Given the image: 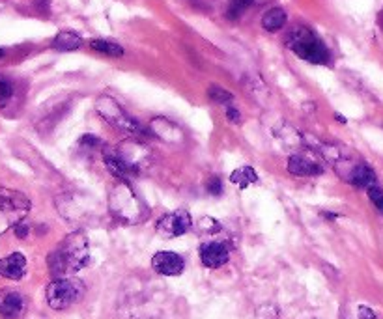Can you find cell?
Returning <instances> with one entry per match:
<instances>
[{
	"label": "cell",
	"mask_w": 383,
	"mask_h": 319,
	"mask_svg": "<svg viewBox=\"0 0 383 319\" xmlns=\"http://www.w3.org/2000/svg\"><path fill=\"white\" fill-rule=\"evenodd\" d=\"M286 25V11L283 8H271L262 16V27L268 32H278L283 30Z\"/></svg>",
	"instance_id": "cell-14"
},
{
	"label": "cell",
	"mask_w": 383,
	"mask_h": 319,
	"mask_svg": "<svg viewBox=\"0 0 383 319\" xmlns=\"http://www.w3.org/2000/svg\"><path fill=\"white\" fill-rule=\"evenodd\" d=\"M230 258V251L223 241H206L200 246V260L210 269H219Z\"/></svg>",
	"instance_id": "cell-9"
},
{
	"label": "cell",
	"mask_w": 383,
	"mask_h": 319,
	"mask_svg": "<svg viewBox=\"0 0 383 319\" xmlns=\"http://www.w3.org/2000/svg\"><path fill=\"white\" fill-rule=\"evenodd\" d=\"M314 319H316V318H314Z\"/></svg>",
	"instance_id": "cell-28"
},
{
	"label": "cell",
	"mask_w": 383,
	"mask_h": 319,
	"mask_svg": "<svg viewBox=\"0 0 383 319\" xmlns=\"http://www.w3.org/2000/svg\"><path fill=\"white\" fill-rule=\"evenodd\" d=\"M27 312V299L25 295L13 289L0 293V318L19 319Z\"/></svg>",
	"instance_id": "cell-10"
},
{
	"label": "cell",
	"mask_w": 383,
	"mask_h": 319,
	"mask_svg": "<svg viewBox=\"0 0 383 319\" xmlns=\"http://www.w3.org/2000/svg\"><path fill=\"white\" fill-rule=\"evenodd\" d=\"M90 245L83 231L69 234L47 258L49 271L54 278L71 277L88 265Z\"/></svg>",
	"instance_id": "cell-1"
},
{
	"label": "cell",
	"mask_w": 383,
	"mask_h": 319,
	"mask_svg": "<svg viewBox=\"0 0 383 319\" xmlns=\"http://www.w3.org/2000/svg\"><path fill=\"white\" fill-rule=\"evenodd\" d=\"M208 95H210L211 100L216 101V103H220V105H226V103H230V101L234 100L228 90L217 88V86H211L210 94H208Z\"/></svg>",
	"instance_id": "cell-20"
},
{
	"label": "cell",
	"mask_w": 383,
	"mask_h": 319,
	"mask_svg": "<svg viewBox=\"0 0 383 319\" xmlns=\"http://www.w3.org/2000/svg\"><path fill=\"white\" fill-rule=\"evenodd\" d=\"M336 167H344V172H341V176L346 179L348 183L355 185V187L368 188L376 183V174L372 172V168L363 164V162H350L342 159L341 162H336Z\"/></svg>",
	"instance_id": "cell-8"
},
{
	"label": "cell",
	"mask_w": 383,
	"mask_h": 319,
	"mask_svg": "<svg viewBox=\"0 0 383 319\" xmlns=\"http://www.w3.org/2000/svg\"><path fill=\"white\" fill-rule=\"evenodd\" d=\"M191 226H193L191 215L185 210H178L172 211V213L163 215V217L158 220L155 230H158L159 236L172 239V237H179L187 234V231L191 230Z\"/></svg>",
	"instance_id": "cell-7"
},
{
	"label": "cell",
	"mask_w": 383,
	"mask_h": 319,
	"mask_svg": "<svg viewBox=\"0 0 383 319\" xmlns=\"http://www.w3.org/2000/svg\"><path fill=\"white\" fill-rule=\"evenodd\" d=\"M83 45V37L77 32H60L53 40V49L57 51H77Z\"/></svg>",
	"instance_id": "cell-15"
},
{
	"label": "cell",
	"mask_w": 383,
	"mask_h": 319,
	"mask_svg": "<svg viewBox=\"0 0 383 319\" xmlns=\"http://www.w3.org/2000/svg\"><path fill=\"white\" fill-rule=\"evenodd\" d=\"M27 272V258L21 252H13L0 260V275L10 280H21Z\"/></svg>",
	"instance_id": "cell-13"
},
{
	"label": "cell",
	"mask_w": 383,
	"mask_h": 319,
	"mask_svg": "<svg viewBox=\"0 0 383 319\" xmlns=\"http://www.w3.org/2000/svg\"><path fill=\"white\" fill-rule=\"evenodd\" d=\"M258 319H278V310L271 304H266L258 310Z\"/></svg>",
	"instance_id": "cell-23"
},
{
	"label": "cell",
	"mask_w": 383,
	"mask_h": 319,
	"mask_svg": "<svg viewBox=\"0 0 383 319\" xmlns=\"http://www.w3.org/2000/svg\"><path fill=\"white\" fill-rule=\"evenodd\" d=\"M206 188H208V193L213 194V196H220V194H223V179L213 176V178L208 179Z\"/></svg>",
	"instance_id": "cell-22"
},
{
	"label": "cell",
	"mask_w": 383,
	"mask_h": 319,
	"mask_svg": "<svg viewBox=\"0 0 383 319\" xmlns=\"http://www.w3.org/2000/svg\"><path fill=\"white\" fill-rule=\"evenodd\" d=\"M84 293H86V288H84L83 280L64 277L54 278L53 282L49 284L45 297H47V304L53 310H66L83 301Z\"/></svg>",
	"instance_id": "cell-6"
},
{
	"label": "cell",
	"mask_w": 383,
	"mask_h": 319,
	"mask_svg": "<svg viewBox=\"0 0 383 319\" xmlns=\"http://www.w3.org/2000/svg\"><path fill=\"white\" fill-rule=\"evenodd\" d=\"M152 267L155 272L165 275V277H178L185 269L184 258L176 254V252H158L152 260Z\"/></svg>",
	"instance_id": "cell-11"
},
{
	"label": "cell",
	"mask_w": 383,
	"mask_h": 319,
	"mask_svg": "<svg viewBox=\"0 0 383 319\" xmlns=\"http://www.w3.org/2000/svg\"><path fill=\"white\" fill-rule=\"evenodd\" d=\"M288 172L294 174V176H300V178H312V176L324 174V168L314 159H310L309 155L295 153L288 159Z\"/></svg>",
	"instance_id": "cell-12"
},
{
	"label": "cell",
	"mask_w": 383,
	"mask_h": 319,
	"mask_svg": "<svg viewBox=\"0 0 383 319\" xmlns=\"http://www.w3.org/2000/svg\"><path fill=\"white\" fill-rule=\"evenodd\" d=\"M368 198H370V202H372L374 205H376V210L379 211V213L383 215V191L379 187H376V185H372V187H368Z\"/></svg>",
	"instance_id": "cell-21"
},
{
	"label": "cell",
	"mask_w": 383,
	"mask_h": 319,
	"mask_svg": "<svg viewBox=\"0 0 383 319\" xmlns=\"http://www.w3.org/2000/svg\"><path fill=\"white\" fill-rule=\"evenodd\" d=\"M81 144H84V146H90V148H100L101 146L100 138L94 135H84L83 138H81Z\"/></svg>",
	"instance_id": "cell-24"
},
{
	"label": "cell",
	"mask_w": 383,
	"mask_h": 319,
	"mask_svg": "<svg viewBox=\"0 0 383 319\" xmlns=\"http://www.w3.org/2000/svg\"><path fill=\"white\" fill-rule=\"evenodd\" d=\"M109 210L116 219L126 224H139L150 215L148 207L127 181L120 179L109 194Z\"/></svg>",
	"instance_id": "cell-2"
},
{
	"label": "cell",
	"mask_w": 383,
	"mask_h": 319,
	"mask_svg": "<svg viewBox=\"0 0 383 319\" xmlns=\"http://www.w3.org/2000/svg\"><path fill=\"white\" fill-rule=\"evenodd\" d=\"M13 92H16L13 83L10 79H6V77H0V109H4L10 103L11 97H13Z\"/></svg>",
	"instance_id": "cell-19"
},
{
	"label": "cell",
	"mask_w": 383,
	"mask_h": 319,
	"mask_svg": "<svg viewBox=\"0 0 383 319\" xmlns=\"http://www.w3.org/2000/svg\"><path fill=\"white\" fill-rule=\"evenodd\" d=\"M28 230H30V228H28V226L25 224V222H19V224L16 226L17 237H21V239H25V237L28 236Z\"/></svg>",
	"instance_id": "cell-26"
},
{
	"label": "cell",
	"mask_w": 383,
	"mask_h": 319,
	"mask_svg": "<svg viewBox=\"0 0 383 319\" xmlns=\"http://www.w3.org/2000/svg\"><path fill=\"white\" fill-rule=\"evenodd\" d=\"M90 47L98 51V53L107 54V56H122L124 54V49L120 45L107 42V40H94V42H90Z\"/></svg>",
	"instance_id": "cell-17"
},
{
	"label": "cell",
	"mask_w": 383,
	"mask_h": 319,
	"mask_svg": "<svg viewBox=\"0 0 383 319\" xmlns=\"http://www.w3.org/2000/svg\"><path fill=\"white\" fill-rule=\"evenodd\" d=\"M226 118H228L232 124H237L242 116H240V110H237L236 107H228V109H226Z\"/></svg>",
	"instance_id": "cell-25"
},
{
	"label": "cell",
	"mask_w": 383,
	"mask_h": 319,
	"mask_svg": "<svg viewBox=\"0 0 383 319\" xmlns=\"http://www.w3.org/2000/svg\"><path fill=\"white\" fill-rule=\"evenodd\" d=\"M252 4H254V0H230L228 2V10H226V17L230 21H237Z\"/></svg>",
	"instance_id": "cell-18"
},
{
	"label": "cell",
	"mask_w": 383,
	"mask_h": 319,
	"mask_svg": "<svg viewBox=\"0 0 383 319\" xmlns=\"http://www.w3.org/2000/svg\"><path fill=\"white\" fill-rule=\"evenodd\" d=\"M286 45H288L292 53L310 64L322 66V64H329L331 60L329 49L326 47V43L322 42L320 37L316 36L314 32H310L309 28H294L286 37Z\"/></svg>",
	"instance_id": "cell-3"
},
{
	"label": "cell",
	"mask_w": 383,
	"mask_h": 319,
	"mask_svg": "<svg viewBox=\"0 0 383 319\" xmlns=\"http://www.w3.org/2000/svg\"><path fill=\"white\" fill-rule=\"evenodd\" d=\"M230 181L234 185H236V187L247 188L249 185L257 183L258 174L254 172V168L242 167V168H237V170H234V172L230 174Z\"/></svg>",
	"instance_id": "cell-16"
},
{
	"label": "cell",
	"mask_w": 383,
	"mask_h": 319,
	"mask_svg": "<svg viewBox=\"0 0 383 319\" xmlns=\"http://www.w3.org/2000/svg\"><path fill=\"white\" fill-rule=\"evenodd\" d=\"M30 207L27 194L13 188H0V236L23 222Z\"/></svg>",
	"instance_id": "cell-5"
},
{
	"label": "cell",
	"mask_w": 383,
	"mask_h": 319,
	"mask_svg": "<svg viewBox=\"0 0 383 319\" xmlns=\"http://www.w3.org/2000/svg\"><path fill=\"white\" fill-rule=\"evenodd\" d=\"M95 110H98L101 118L109 121L114 129H118V131L122 133H127V135L133 136L135 140L146 138V135H150L148 129H144L137 120H133L131 116L127 114L126 110L122 109L110 95H101L100 100L95 101Z\"/></svg>",
	"instance_id": "cell-4"
},
{
	"label": "cell",
	"mask_w": 383,
	"mask_h": 319,
	"mask_svg": "<svg viewBox=\"0 0 383 319\" xmlns=\"http://www.w3.org/2000/svg\"><path fill=\"white\" fill-rule=\"evenodd\" d=\"M4 56V49H0V58Z\"/></svg>",
	"instance_id": "cell-27"
}]
</instances>
